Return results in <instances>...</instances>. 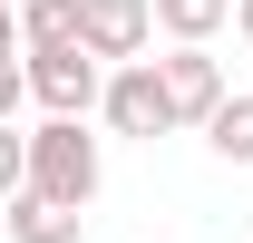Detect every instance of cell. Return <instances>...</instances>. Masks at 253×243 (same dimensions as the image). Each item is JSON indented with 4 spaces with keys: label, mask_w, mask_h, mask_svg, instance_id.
<instances>
[{
    "label": "cell",
    "mask_w": 253,
    "mask_h": 243,
    "mask_svg": "<svg viewBox=\"0 0 253 243\" xmlns=\"http://www.w3.org/2000/svg\"><path fill=\"white\" fill-rule=\"evenodd\" d=\"M30 185H39V195H59V204H78V214L97 204L107 156H97L88 117H39V126H30Z\"/></svg>",
    "instance_id": "obj_1"
},
{
    "label": "cell",
    "mask_w": 253,
    "mask_h": 243,
    "mask_svg": "<svg viewBox=\"0 0 253 243\" xmlns=\"http://www.w3.org/2000/svg\"><path fill=\"white\" fill-rule=\"evenodd\" d=\"M97 117H107V136H175V107H166V78L156 59H117L107 68V88H97Z\"/></svg>",
    "instance_id": "obj_2"
},
{
    "label": "cell",
    "mask_w": 253,
    "mask_h": 243,
    "mask_svg": "<svg viewBox=\"0 0 253 243\" xmlns=\"http://www.w3.org/2000/svg\"><path fill=\"white\" fill-rule=\"evenodd\" d=\"M20 68H30V97L49 107V117H97V88H107V68L68 39V49H20Z\"/></svg>",
    "instance_id": "obj_3"
},
{
    "label": "cell",
    "mask_w": 253,
    "mask_h": 243,
    "mask_svg": "<svg viewBox=\"0 0 253 243\" xmlns=\"http://www.w3.org/2000/svg\"><path fill=\"white\" fill-rule=\"evenodd\" d=\"M146 39H156V0H78V49L97 68L146 59Z\"/></svg>",
    "instance_id": "obj_4"
},
{
    "label": "cell",
    "mask_w": 253,
    "mask_h": 243,
    "mask_svg": "<svg viewBox=\"0 0 253 243\" xmlns=\"http://www.w3.org/2000/svg\"><path fill=\"white\" fill-rule=\"evenodd\" d=\"M156 78H166V107H175V126H205L224 107V59L205 49V39H175L156 59Z\"/></svg>",
    "instance_id": "obj_5"
},
{
    "label": "cell",
    "mask_w": 253,
    "mask_h": 243,
    "mask_svg": "<svg viewBox=\"0 0 253 243\" xmlns=\"http://www.w3.org/2000/svg\"><path fill=\"white\" fill-rule=\"evenodd\" d=\"M78 234H88V214L59 204V195H39V185H20L0 204V243H78Z\"/></svg>",
    "instance_id": "obj_6"
},
{
    "label": "cell",
    "mask_w": 253,
    "mask_h": 243,
    "mask_svg": "<svg viewBox=\"0 0 253 243\" xmlns=\"http://www.w3.org/2000/svg\"><path fill=\"white\" fill-rule=\"evenodd\" d=\"M205 146H214L224 165H253V97H234V88H224V107L205 117Z\"/></svg>",
    "instance_id": "obj_7"
},
{
    "label": "cell",
    "mask_w": 253,
    "mask_h": 243,
    "mask_svg": "<svg viewBox=\"0 0 253 243\" xmlns=\"http://www.w3.org/2000/svg\"><path fill=\"white\" fill-rule=\"evenodd\" d=\"M78 39V0H20V49H68Z\"/></svg>",
    "instance_id": "obj_8"
},
{
    "label": "cell",
    "mask_w": 253,
    "mask_h": 243,
    "mask_svg": "<svg viewBox=\"0 0 253 243\" xmlns=\"http://www.w3.org/2000/svg\"><path fill=\"white\" fill-rule=\"evenodd\" d=\"M234 20V0H156V30L166 39H214Z\"/></svg>",
    "instance_id": "obj_9"
},
{
    "label": "cell",
    "mask_w": 253,
    "mask_h": 243,
    "mask_svg": "<svg viewBox=\"0 0 253 243\" xmlns=\"http://www.w3.org/2000/svg\"><path fill=\"white\" fill-rule=\"evenodd\" d=\"M20 185H30V136H20V126L0 117V204H10Z\"/></svg>",
    "instance_id": "obj_10"
},
{
    "label": "cell",
    "mask_w": 253,
    "mask_h": 243,
    "mask_svg": "<svg viewBox=\"0 0 253 243\" xmlns=\"http://www.w3.org/2000/svg\"><path fill=\"white\" fill-rule=\"evenodd\" d=\"M20 97H30V68H20V59H0V117H20Z\"/></svg>",
    "instance_id": "obj_11"
},
{
    "label": "cell",
    "mask_w": 253,
    "mask_h": 243,
    "mask_svg": "<svg viewBox=\"0 0 253 243\" xmlns=\"http://www.w3.org/2000/svg\"><path fill=\"white\" fill-rule=\"evenodd\" d=\"M0 59H20V10L0 0Z\"/></svg>",
    "instance_id": "obj_12"
},
{
    "label": "cell",
    "mask_w": 253,
    "mask_h": 243,
    "mask_svg": "<svg viewBox=\"0 0 253 243\" xmlns=\"http://www.w3.org/2000/svg\"><path fill=\"white\" fill-rule=\"evenodd\" d=\"M234 30H244V39H253V0H234Z\"/></svg>",
    "instance_id": "obj_13"
}]
</instances>
